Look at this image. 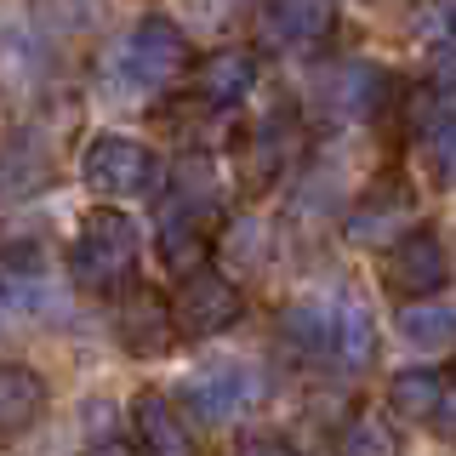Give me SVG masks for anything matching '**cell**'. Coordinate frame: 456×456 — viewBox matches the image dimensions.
Instances as JSON below:
<instances>
[{"label": "cell", "mask_w": 456, "mask_h": 456, "mask_svg": "<svg viewBox=\"0 0 456 456\" xmlns=\"http://www.w3.org/2000/svg\"><path fill=\"white\" fill-rule=\"evenodd\" d=\"M137 256H142L137 223L114 206H97L80 217V234L69 240V280L92 297H120L137 285Z\"/></svg>", "instance_id": "obj_1"}, {"label": "cell", "mask_w": 456, "mask_h": 456, "mask_svg": "<svg viewBox=\"0 0 456 456\" xmlns=\"http://www.w3.org/2000/svg\"><path fill=\"white\" fill-rule=\"evenodd\" d=\"M171 331L189 337V342H211L223 331H234L240 320H246V291H240L228 274L217 268H200L177 285V297H171Z\"/></svg>", "instance_id": "obj_2"}, {"label": "cell", "mask_w": 456, "mask_h": 456, "mask_svg": "<svg viewBox=\"0 0 456 456\" xmlns=\"http://www.w3.org/2000/svg\"><path fill=\"white\" fill-rule=\"evenodd\" d=\"M80 177L109 200H137L160 189V154L137 137H92L80 149Z\"/></svg>", "instance_id": "obj_3"}, {"label": "cell", "mask_w": 456, "mask_h": 456, "mask_svg": "<svg viewBox=\"0 0 456 456\" xmlns=\"http://www.w3.org/2000/svg\"><path fill=\"white\" fill-rule=\"evenodd\" d=\"M211 246H217V206H211L206 194L177 189V200L166 206L160 228H154V251H160V263L177 280H189V274L206 268Z\"/></svg>", "instance_id": "obj_4"}, {"label": "cell", "mask_w": 456, "mask_h": 456, "mask_svg": "<svg viewBox=\"0 0 456 456\" xmlns=\"http://www.w3.org/2000/svg\"><path fill=\"white\" fill-rule=\"evenodd\" d=\"M451 280V251L439 240V228H405L388 251H382V285L405 303H428Z\"/></svg>", "instance_id": "obj_5"}, {"label": "cell", "mask_w": 456, "mask_h": 456, "mask_svg": "<svg viewBox=\"0 0 456 456\" xmlns=\"http://www.w3.org/2000/svg\"><path fill=\"white\" fill-rule=\"evenodd\" d=\"M126 75H132L137 86H149V92H166V86H177L183 75H189V35H183L171 18H142L132 35H126V52H120Z\"/></svg>", "instance_id": "obj_6"}, {"label": "cell", "mask_w": 456, "mask_h": 456, "mask_svg": "<svg viewBox=\"0 0 456 456\" xmlns=\"http://www.w3.org/2000/svg\"><path fill=\"white\" fill-rule=\"evenodd\" d=\"M417 217V194H411V183L405 177H377V189H365V200L348 211V246H382V240H394L405 234V223Z\"/></svg>", "instance_id": "obj_7"}, {"label": "cell", "mask_w": 456, "mask_h": 456, "mask_svg": "<svg viewBox=\"0 0 456 456\" xmlns=\"http://www.w3.org/2000/svg\"><path fill=\"white\" fill-rule=\"evenodd\" d=\"M183 399L194 405L200 422H234L263 399V377L251 365H211L183 382Z\"/></svg>", "instance_id": "obj_8"}, {"label": "cell", "mask_w": 456, "mask_h": 456, "mask_svg": "<svg viewBox=\"0 0 456 456\" xmlns=\"http://www.w3.org/2000/svg\"><path fill=\"white\" fill-rule=\"evenodd\" d=\"M114 337H120V348L132 354V360H160V354H171L177 331H171L166 297L154 291V285H132V291L120 297V314H114Z\"/></svg>", "instance_id": "obj_9"}, {"label": "cell", "mask_w": 456, "mask_h": 456, "mask_svg": "<svg viewBox=\"0 0 456 456\" xmlns=\"http://www.w3.org/2000/svg\"><path fill=\"white\" fill-rule=\"evenodd\" d=\"M189 92L206 109H240L256 92V57L240 46H217L200 63H189Z\"/></svg>", "instance_id": "obj_10"}, {"label": "cell", "mask_w": 456, "mask_h": 456, "mask_svg": "<svg viewBox=\"0 0 456 456\" xmlns=\"http://www.w3.org/2000/svg\"><path fill=\"white\" fill-rule=\"evenodd\" d=\"M388 405L411 422H428L434 434H451V377L445 365H405L388 377Z\"/></svg>", "instance_id": "obj_11"}, {"label": "cell", "mask_w": 456, "mask_h": 456, "mask_svg": "<svg viewBox=\"0 0 456 456\" xmlns=\"http://www.w3.org/2000/svg\"><path fill=\"white\" fill-rule=\"evenodd\" d=\"M331 35H337V12L331 6H303V0L256 6V40H263L268 52H314Z\"/></svg>", "instance_id": "obj_12"}, {"label": "cell", "mask_w": 456, "mask_h": 456, "mask_svg": "<svg viewBox=\"0 0 456 456\" xmlns=\"http://www.w3.org/2000/svg\"><path fill=\"white\" fill-rule=\"evenodd\" d=\"M132 428H137V445L149 456H200L194 428L183 422V411L171 405L166 394H137L132 399Z\"/></svg>", "instance_id": "obj_13"}, {"label": "cell", "mask_w": 456, "mask_h": 456, "mask_svg": "<svg viewBox=\"0 0 456 456\" xmlns=\"http://www.w3.org/2000/svg\"><path fill=\"white\" fill-rule=\"evenodd\" d=\"M291 154H297V120H291V109H268L263 120H256L251 142H246V171H251V189H268L274 177H285Z\"/></svg>", "instance_id": "obj_14"}, {"label": "cell", "mask_w": 456, "mask_h": 456, "mask_svg": "<svg viewBox=\"0 0 456 456\" xmlns=\"http://www.w3.org/2000/svg\"><path fill=\"white\" fill-rule=\"evenodd\" d=\"M46 411V377L35 365H0V439H18Z\"/></svg>", "instance_id": "obj_15"}, {"label": "cell", "mask_w": 456, "mask_h": 456, "mask_svg": "<svg viewBox=\"0 0 456 456\" xmlns=\"http://www.w3.org/2000/svg\"><path fill=\"white\" fill-rule=\"evenodd\" d=\"M331 354H337V365H348V370L377 360V314L365 308L360 291H342V303L331 314Z\"/></svg>", "instance_id": "obj_16"}, {"label": "cell", "mask_w": 456, "mask_h": 456, "mask_svg": "<svg viewBox=\"0 0 456 456\" xmlns=\"http://www.w3.org/2000/svg\"><path fill=\"white\" fill-rule=\"evenodd\" d=\"M280 342L303 360H325L331 354V308H314V303H291L280 314Z\"/></svg>", "instance_id": "obj_17"}, {"label": "cell", "mask_w": 456, "mask_h": 456, "mask_svg": "<svg viewBox=\"0 0 456 456\" xmlns=\"http://www.w3.org/2000/svg\"><path fill=\"white\" fill-rule=\"evenodd\" d=\"M337 451L342 456H399L405 445H399V428L382 417V411H354L348 422H342V434H337Z\"/></svg>", "instance_id": "obj_18"}, {"label": "cell", "mask_w": 456, "mask_h": 456, "mask_svg": "<svg viewBox=\"0 0 456 456\" xmlns=\"http://www.w3.org/2000/svg\"><path fill=\"white\" fill-rule=\"evenodd\" d=\"M451 331H456V314L439 303V297L405 303V314H399V337L417 342V348H451Z\"/></svg>", "instance_id": "obj_19"}, {"label": "cell", "mask_w": 456, "mask_h": 456, "mask_svg": "<svg viewBox=\"0 0 456 456\" xmlns=\"http://www.w3.org/2000/svg\"><path fill=\"white\" fill-rule=\"evenodd\" d=\"M80 456H137V451L126 445V439H92V445H86Z\"/></svg>", "instance_id": "obj_20"}, {"label": "cell", "mask_w": 456, "mask_h": 456, "mask_svg": "<svg viewBox=\"0 0 456 456\" xmlns=\"http://www.w3.org/2000/svg\"><path fill=\"white\" fill-rule=\"evenodd\" d=\"M240 456H285V451L274 445V439H251V445H246V451H240Z\"/></svg>", "instance_id": "obj_21"}]
</instances>
